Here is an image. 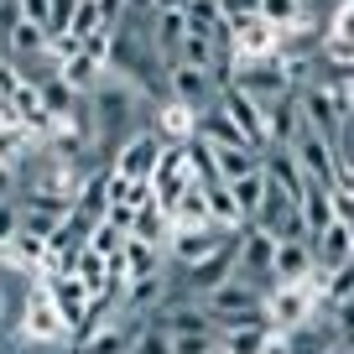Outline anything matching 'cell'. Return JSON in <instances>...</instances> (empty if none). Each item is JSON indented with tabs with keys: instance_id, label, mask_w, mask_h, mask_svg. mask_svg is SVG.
Listing matches in <instances>:
<instances>
[{
	"instance_id": "cell-30",
	"label": "cell",
	"mask_w": 354,
	"mask_h": 354,
	"mask_svg": "<svg viewBox=\"0 0 354 354\" xmlns=\"http://www.w3.org/2000/svg\"><path fill=\"white\" fill-rule=\"evenodd\" d=\"M26 16H21V0H0V47H6V37L21 26Z\"/></svg>"
},
{
	"instance_id": "cell-4",
	"label": "cell",
	"mask_w": 354,
	"mask_h": 354,
	"mask_svg": "<svg viewBox=\"0 0 354 354\" xmlns=\"http://www.w3.org/2000/svg\"><path fill=\"white\" fill-rule=\"evenodd\" d=\"M167 88H172V104H183V110H193V115L214 110L219 94H224V84L209 73V68H188V63L167 68Z\"/></svg>"
},
{
	"instance_id": "cell-11",
	"label": "cell",
	"mask_w": 354,
	"mask_h": 354,
	"mask_svg": "<svg viewBox=\"0 0 354 354\" xmlns=\"http://www.w3.org/2000/svg\"><path fill=\"white\" fill-rule=\"evenodd\" d=\"M47 292H53V302H57V313H63V323L68 328H88V308H94V297H88V287L78 277H47Z\"/></svg>"
},
{
	"instance_id": "cell-14",
	"label": "cell",
	"mask_w": 354,
	"mask_h": 354,
	"mask_svg": "<svg viewBox=\"0 0 354 354\" xmlns=\"http://www.w3.org/2000/svg\"><path fill=\"white\" fill-rule=\"evenodd\" d=\"M26 333L32 339H63L68 333V323H63V313H57V302H53V292H32V302H26Z\"/></svg>"
},
{
	"instance_id": "cell-34",
	"label": "cell",
	"mask_w": 354,
	"mask_h": 354,
	"mask_svg": "<svg viewBox=\"0 0 354 354\" xmlns=\"http://www.w3.org/2000/svg\"><path fill=\"white\" fill-rule=\"evenodd\" d=\"M125 11H141L146 21H151V16H156V0H125Z\"/></svg>"
},
{
	"instance_id": "cell-18",
	"label": "cell",
	"mask_w": 354,
	"mask_h": 354,
	"mask_svg": "<svg viewBox=\"0 0 354 354\" xmlns=\"http://www.w3.org/2000/svg\"><path fill=\"white\" fill-rule=\"evenodd\" d=\"M302 224H308V234H323L328 224H339V209H333V188H313L308 183V193H302Z\"/></svg>"
},
{
	"instance_id": "cell-7",
	"label": "cell",
	"mask_w": 354,
	"mask_h": 354,
	"mask_svg": "<svg viewBox=\"0 0 354 354\" xmlns=\"http://www.w3.org/2000/svg\"><path fill=\"white\" fill-rule=\"evenodd\" d=\"M151 32H146V42H151V53L162 57L167 68L177 63V53H183V42H188V32H193V21H188V11H172V6H162V11L151 16Z\"/></svg>"
},
{
	"instance_id": "cell-13",
	"label": "cell",
	"mask_w": 354,
	"mask_h": 354,
	"mask_svg": "<svg viewBox=\"0 0 354 354\" xmlns=\"http://www.w3.org/2000/svg\"><path fill=\"white\" fill-rule=\"evenodd\" d=\"M271 151H292L297 146V136L308 131V120H302V100L297 94H287L281 104H271Z\"/></svg>"
},
{
	"instance_id": "cell-15",
	"label": "cell",
	"mask_w": 354,
	"mask_h": 354,
	"mask_svg": "<svg viewBox=\"0 0 354 354\" xmlns=\"http://www.w3.org/2000/svg\"><path fill=\"white\" fill-rule=\"evenodd\" d=\"M32 84H37V100H42V110H47V115H73L78 88L63 78V68H53V73H37Z\"/></svg>"
},
{
	"instance_id": "cell-36",
	"label": "cell",
	"mask_w": 354,
	"mask_h": 354,
	"mask_svg": "<svg viewBox=\"0 0 354 354\" xmlns=\"http://www.w3.org/2000/svg\"><path fill=\"white\" fill-rule=\"evenodd\" d=\"M349 349H354V339H349Z\"/></svg>"
},
{
	"instance_id": "cell-5",
	"label": "cell",
	"mask_w": 354,
	"mask_h": 354,
	"mask_svg": "<svg viewBox=\"0 0 354 354\" xmlns=\"http://www.w3.org/2000/svg\"><path fill=\"white\" fill-rule=\"evenodd\" d=\"M318 281V277H313ZM313 281H297V287H271L266 292V313H271V323H281V333L292 328H308L313 308H318V287Z\"/></svg>"
},
{
	"instance_id": "cell-3",
	"label": "cell",
	"mask_w": 354,
	"mask_h": 354,
	"mask_svg": "<svg viewBox=\"0 0 354 354\" xmlns=\"http://www.w3.org/2000/svg\"><path fill=\"white\" fill-rule=\"evenodd\" d=\"M219 110L230 115L234 125H240V136L255 146V151L271 156V115H266V104H261V100H250L240 84H230V88L219 94Z\"/></svg>"
},
{
	"instance_id": "cell-27",
	"label": "cell",
	"mask_w": 354,
	"mask_h": 354,
	"mask_svg": "<svg viewBox=\"0 0 354 354\" xmlns=\"http://www.w3.org/2000/svg\"><path fill=\"white\" fill-rule=\"evenodd\" d=\"M219 11H224L230 26H240V21H255V16H261V0H219Z\"/></svg>"
},
{
	"instance_id": "cell-21",
	"label": "cell",
	"mask_w": 354,
	"mask_h": 354,
	"mask_svg": "<svg viewBox=\"0 0 354 354\" xmlns=\"http://www.w3.org/2000/svg\"><path fill=\"white\" fill-rule=\"evenodd\" d=\"M120 266H125V281H146V277H156V245L151 240H125V250H120Z\"/></svg>"
},
{
	"instance_id": "cell-16",
	"label": "cell",
	"mask_w": 354,
	"mask_h": 354,
	"mask_svg": "<svg viewBox=\"0 0 354 354\" xmlns=\"http://www.w3.org/2000/svg\"><path fill=\"white\" fill-rule=\"evenodd\" d=\"M277 42H281V32H277V26H266L261 16L234 26V53L250 57V63H255V57H271V47H277Z\"/></svg>"
},
{
	"instance_id": "cell-31",
	"label": "cell",
	"mask_w": 354,
	"mask_h": 354,
	"mask_svg": "<svg viewBox=\"0 0 354 354\" xmlns=\"http://www.w3.org/2000/svg\"><path fill=\"white\" fill-rule=\"evenodd\" d=\"M328 313H333V328H339V333H344V344H349V339H354V297L333 302Z\"/></svg>"
},
{
	"instance_id": "cell-26",
	"label": "cell",
	"mask_w": 354,
	"mask_h": 354,
	"mask_svg": "<svg viewBox=\"0 0 354 354\" xmlns=\"http://www.w3.org/2000/svg\"><path fill=\"white\" fill-rule=\"evenodd\" d=\"M136 354H172V333L156 328V323H146L141 339H136Z\"/></svg>"
},
{
	"instance_id": "cell-37",
	"label": "cell",
	"mask_w": 354,
	"mask_h": 354,
	"mask_svg": "<svg viewBox=\"0 0 354 354\" xmlns=\"http://www.w3.org/2000/svg\"><path fill=\"white\" fill-rule=\"evenodd\" d=\"M0 53H6V47H0Z\"/></svg>"
},
{
	"instance_id": "cell-35",
	"label": "cell",
	"mask_w": 354,
	"mask_h": 354,
	"mask_svg": "<svg viewBox=\"0 0 354 354\" xmlns=\"http://www.w3.org/2000/svg\"><path fill=\"white\" fill-rule=\"evenodd\" d=\"M209 354H230V349H224V344H214V349H209Z\"/></svg>"
},
{
	"instance_id": "cell-9",
	"label": "cell",
	"mask_w": 354,
	"mask_h": 354,
	"mask_svg": "<svg viewBox=\"0 0 354 354\" xmlns=\"http://www.w3.org/2000/svg\"><path fill=\"white\" fill-rule=\"evenodd\" d=\"M313 261H318V277H333L354 261V234L349 224H328L323 234H313Z\"/></svg>"
},
{
	"instance_id": "cell-12",
	"label": "cell",
	"mask_w": 354,
	"mask_h": 354,
	"mask_svg": "<svg viewBox=\"0 0 354 354\" xmlns=\"http://www.w3.org/2000/svg\"><path fill=\"white\" fill-rule=\"evenodd\" d=\"M209 156H214V183H240L266 167V156L250 146H209Z\"/></svg>"
},
{
	"instance_id": "cell-33",
	"label": "cell",
	"mask_w": 354,
	"mask_h": 354,
	"mask_svg": "<svg viewBox=\"0 0 354 354\" xmlns=\"http://www.w3.org/2000/svg\"><path fill=\"white\" fill-rule=\"evenodd\" d=\"M339 37H344V42H354V0L344 6V16H339Z\"/></svg>"
},
{
	"instance_id": "cell-28",
	"label": "cell",
	"mask_w": 354,
	"mask_h": 354,
	"mask_svg": "<svg viewBox=\"0 0 354 354\" xmlns=\"http://www.w3.org/2000/svg\"><path fill=\"white\" fill-rule=\"evenodd\" d=\"M21 16L32 26H42L47 37H53V0H21Z\"/></svg>"
},
{
	"instance_id": "cell-24",
	"label": "cell",
	"mask_w": 354,
	"mask_h": 354,
	"mask_svg": "<svg viewBox=\"0 0 354 354\" xmlns=\"http://www.w3.org/2000/svg\"><path fill=\"white\" fill-rule=\"evenodd\" d=\"M302 11H308V0H261V21H266V26H277V32L297 26Z\"/></svg>"
},
{
	"instance_id": "cell-17",
	"label": "cell",
	"mask_w": 354,
	"mask_h": 354,
	"mask_svg": "<svg viewBox=\"0 0 354 354\" xmlns=\"http://www.w3.org/2000/svg\"><path fill=\"white\" fill-rule=\"evenodd\" d=\"M219 230H177L172 224V261H183V266H198L203 255H214L224 240H214Z\"/></svg>"
},
{
	"instance_id": "cell-1",
	"label": "cell",
	"mask_w": 354,
	"mask_h": 354,
	"mask_svg": "<svg viewBox=\"0 0 354 354\" xmlns=\"http://www.w3.org/2000/svg\"><path fill=\"white\" fill-rule=\"evenodd\" d=\"M198 302L214 318V328L230 323V318H255V313H266V292L255 287V281H245V277H230V281H219V287L198 292Z\"/></svg>"
},
{
	"instance_id": "cell-19",
	"label": "cell",
	"mask_w": 354,
	"mask_h": 354,
	"mask_svg": "<svg viewBox=\"0 0 354 354\" xmlns=\"http://www.w3.org/2000/svg\"><path fill=\"white\" fill-rule=\"evenodd\" d=\"M209 219H214V230H234V234L250 224V219L240 214V203H234L230 183H209Z\"/></svg>"
},
{
	"instance_id": "cell-20",
	"label": "cell",
	"mask_w": 354,
	"mask_h": 354,
	"mask_svg": "<svg viewBox=\"0 0 354 354\" xmlns=\"http://www.w3.org/2000/svg\"><path fill=\"white\" fill-rule=\"evenodd\" d=\"M266 177H271L277 188H287L292 198L302 203V193H308V177H302V167H297V156H292V151H271V156H266Z\"/></svg>"
},
{
	"instance_id": "cell-23",
	"label": "cell",
	"mask_w": 354,
	"mask_h": 354,
	"mask_svg": "<svg viewBox=\"0 0 354 354\" xmlns=\"http://www.w3.org/2000/svg\"><path fill=\"white\" fill-rule=\"evenodd\" d=\"M266 188H271L266 167H261V172H250V177H240V183H230V193H234V203H240V214H245V219H255V214H261Z\"/></svg>"
},
{
	"instance_id": "cell-22",
	"label": "cell",
	"mask_w": 354,
	"mask_h": 354,
	"mask_svg": "<svg viewBox=\"0 0 354 354\" xmlns=\"http://www.w3.org/2000/svg\"><path fill=\"white\" fill-rule=\"evenodd\" d=\"M57 68H63V78L78 88V94H94V88H100V73H104V63H100V57H88L84 47H78L68 63H57Z\"/></svg>"
},
{
	"instance_id": "cell-10",
	"label": "cell",
	"mask_w": 354,
	"mask_h": 354,
	"mask_svg": "<svg viewBox=\"0 0 354 354\" xmlns=\"http://www.w3.org/2000/svg\"><path fill=\"white\" fill-rule=\"evenodd\" d=\"M318 277V261H313L308 240H277V287H297V281Z\"/></svg>"
},
{
	"instance_id": "cell-32",
	"label": "cell",
	"mask_w": 354,
	"mask_h": 354,
	"mask_svg": "<svg viewBox=\"0 0 354 354\" xmlns=\"http://www.w3.org/2000/svg\"><path fill=\"white\" fill-rule=\"evenodd\" d=\"M11 198H16V167L0 162V203H11Z\"/></svg>"
},
{
	"instance_id": "cell-8",
	"label": "cell",
	"mask_w": 354,
	"mask_h": 354,
	"mask_svg": "<svg viewBox=\"0 0 354 354\" xmlns=\"http://www.w3.org/2000/svg\"><path fill=\"white\" fill-rule=\"evenodd\" d=\"M156 162H162V141L156 136H131L120 151V162H115V177H125V183H151L156 177Z\"/></svg>"
},
{
	"instance_id": "cell-29",
	"label": "cell",
	"mask_w": 354,
	"mask_h": 354,
	"mask_svg": "<svg viewBox=\"0 0 354 354\" xmlns=\"http://www.w3.org/2000/svg\"><path fill=\"white\" fill-rule=\"evenodd\" d=\"M16 234H21V209H16V203H0V250H6Z\"/></svg>"
},
{
	"instance_id": "cell-6",
	"label": "cell",
	"mask_w": 354,
	"mask_h": 354,
	"mask_svg": "<svg viewBox=\"0 0 354 354\" xmlns=\"http://www.w3.org/2000/svg\"><path fill=\"white\" fill-rule=\"evenodd\" d=\"M292 156H297L302 177H308L313 188H339V146H333V141H323V136L302 131L297 146H292Z\"/></svg>"
},
{
	"instance_id": "cell-25",
	"label": "cell",
	"mask_w": 354,
	"mask_h": 354,
	"mask_svg": "<svg viewBox=\"0 0 354 354\" xmlns=\"http://www.w3.org/2000/svg\"><path fill=\"white\" fill-rule=\"evenodd\" d=\"M219 344V333L203 328V333H172V354H209Z\"/></svg>"
},
{
	"instance_id": "cell-2",
	"label": "cell",
	"mask_w": 354,
	"mask_h": 354,
	"mask_svg": "<svg viewBox=\"0 0 354 354\" xmlns=\"http://www.w3.org/2000/svg\"><path fill=\"white\" fill-rule=\"evenodd\" d=\"M234 277L255 281L261 292L277 287V240H271L266 230H255V224L240 230V245H234Z\"/></svg>"
}]
</instances>
